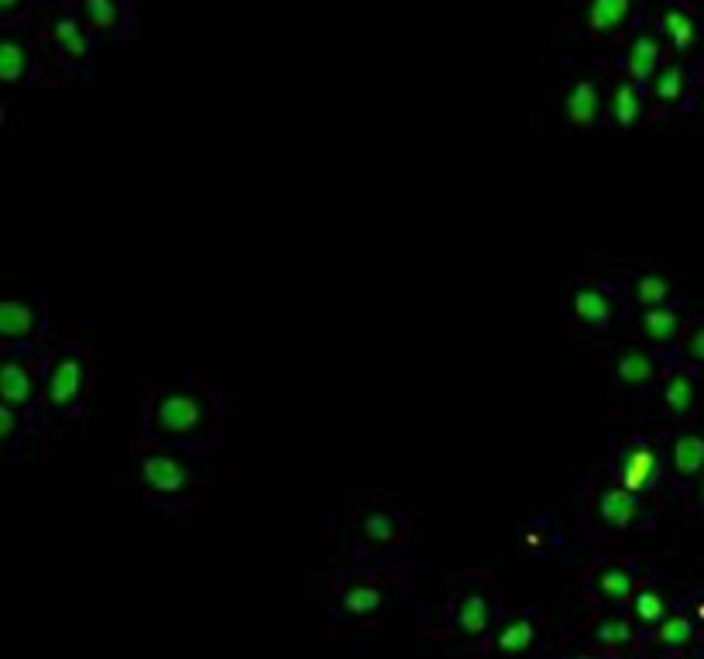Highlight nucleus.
Instances as JSON below:
<instances>
[{"mask_svg": "<svg viewBox=\"0 0 704 659\" xmlns=\"http://www.w3.org/2000/svg\"><path fill=\"white\" fill-rule=\"evenodd\" d=\"M653 374V361L640 351H629L619 358V378L625 381V385H643V381H650Z\"/></svg>", "mask_w": 704, "mask_h": 659, "instance_id": "4468645a", "label": "nucleus"}, {"mask_svg": "<svg viewBox=\"0 0 704 659\" xmlns=\"http://www.w3.org/2000/svg\"><path fill=\"white\" fill-rule=\"evenodd\" d=\"M598 587H602L609 598H625L632 591V577L625 570H605L598 577Z\"/></svg>", "mask_w": 704, "mask_h": 659, "instance_id": "393cba45", "label": "nucleus"}, {"mask_svg": "<svg viewBox=\"0 0 704 659\" xmlns=\"http://www.w3.org/2000/svg\"><path fill=\"white\" fill-rule=\"evenodd\" d=\"M666 405H671L674 412H687L691 409V402H694V389H691V381L684 378V374H677L671 385H666Z\"/></svg>", "mask_w": 704, "mask_h": 659, "instance_id": "4be33fe9", "label": "nucleus"}, {"mask_svg": "<svg viewBox=\"0 0 704 659\" xmlns=\"http://www.w3.org/2000/svg\"><path fill=\"white\" fill-rule=\"evenodd\" d=\"M31 395V378L21 364H4L0 368V399L8 405H21Z\"/></svg>", "mask_w": 704, "mask_h": 659, "instance_id": "423d86ee", "label": "nucleus"}, {"mask_svg": "<svg viewBox=\"0 0 704 659\" xmlns=\"http://www.w3.org/2000/svg\"><path fill=\"white\" fill-rule=\"evenodd\" d=\"M625 11H629V0H591L588 18L598 31H609L625 18Z\"/></svg>", "mask_w": 704, "mask_h": 659, "instance_id": "ddd939ff", "label": "nucleus"}, {"mask_svg": "<svg viewBox=\"0 0 704 659\" xmlns=\"http://www.w3.org/2000/svg\"><path fill=\"white\" fill-rule=\"evenodd\" d=\"M691 354H694L697 361H704V327L691 337Z\"/></svg>", "mask_w": 704, "mask_h": 659, "instance_id": "2f4dec72", "label": "nucleus"}, {"mask_svg": "<svg viewBox=\"0 0 704 659\" xmlns=\"http://www.w3.org/2000/svg\"><path fill=\"white\" fill-rule=\"evenodd\" d=\"M594 114H598V90L591 83H578L568 93V117L574 124H591Z\"/></svg>", "mask_w": 704, "mask_h": 659, "instance_id": "1a4fd4ad", "label": "nucleus"}, {"mask_svg": "<svg viewBox=\"0 0 704 659\" xmlns=\"http://www.w3.org/2000/svg\"><path fill=\"white\" fill-rule=\"evenodd\" d=\"M365 529H368V536H371V539H378V543L392 539V533H396L392 518H389V515H381V512H371V515L365 518Z\"/></svg>", "mask_w": 704, "mask_h": 659, "instance_id": "c85d7f7f", "label": "nucleus"}, {"mask_svg": "<svg viewBox=\"0 0 704 659\" xmlns=\"http://www.w3.org/2000/svg\"><path fill=\"white\" fill-rule=\"evenodd\" d=\"M656 55H660L656 42L650 39V34H640V39L632 42V49H629V73H632V80H650L653 65H656Z\"/></svg>", "mask_w": 704, "mask_h": 659, "instance_id": "6e6552de", "label": "nucleus"}, {"mask_svg": "<svg viewBox=\"0 0 704 659\" xmlns=\"http://www.w3.org/2000/svg\"><path fill=\"white\" fill-rule=\"evenodd\" d=\"M602 515H605V523L612 526H629L632 518H636V492H629V488H612L602 495Z\"/></svg>", "mask_w": 704, "mask_h": 659, "instance_id": "39448f33", "label": "nucleus"}, {"mask_svg": "<svg viewBox=\"0 0 704 659\" xmlns=\"http://www.w3.org/2000/svg\"><path fill=\"white\" fill-rule=\"evenodd\" d=\"M31 327H34V317L28 306H21V302L0 306V333L4 337H24V333H31Z\"/></svg>", "mask_w": 704, "mask_h": 659, "instance_id": "9b49d317", "label": "nucleus"}, {"mask_svg": "<svg viewBox=\"0 0 704 659\" xmlns=\"http://www.w3.org/2000/svg\"><path fill=\"white\" fill-rule=\"evenodd\" d=\"M80 385H83V368L76 358H65L55 371H52V381H49V399L55 405H69L76 395H80Z\"/></svg>", "mask_w": 704, "mask_h": 659, "instance_id": "20e7f679", "label": "nucleus"}, {"mask_svg": "<svg viewBox=\"0 0 704 659\" xmlns=\"http://www.w3.org/2000/svg\"><path fill=\"white\" fill-rule=\"evenodd\" d=\"M660 639L666 646H684L691 639V621L687 618H663L660 621Z\"/></svg>", "mask_w": 704, "mask_h": 659, "instance_id": "b1692460", "label": "nucleus"}, {"mask_svg": "<svg viewBox=\"0 0 704 659\" xmlns=\"http://www.w3.org/2000/svg\"><path fill=\"white\" fill-rule=\"evenodd\" d=\"M141 474H145L149 488H155L159 495H175L186 488V467L175 461V457H149L145 464H141Z\"/></svg>", "mask_w": 704, "mask_h": 659, "instance_id": "f257e3e1", "label": "nucleus"}, {"mask_svg": "<svg viewBox=\"0 0 704 659\" xmlns=\"http://www.w3.org/2000/svg\"><path fill=\"white\" fill-rule=\"evenodd\" d=\"M663 611H666V605H663V598H660V595L643 591V595L636 598V615H640L643 621H660V618H663Z\"/></svg>", "mask_w": 704, "mask_h": 659, "instance_id": "bb28decb", "label": "nucleus"}, {"mask_svg": "<svg viewBox=\"0 0 704 659\" xmlns=\"http://www.w3.org/2000/svg\"><path fill=\"white\" fill-rule=\"evenodd\" d=\"M200 420H203V409L190 395H169L159 405V423L169 433H190L193 426H200Z\"/></svg>", "mask_w": 704, "mask_h": 659, "instance_id": "f03ea898", "label": "nucleus"}, {"mask_svg": "<svg viewBox=\"0 0 704 659\" xmlns=\"http://www.w3.org/2000/svg\"><path fill=\"white\" fill-rule=\"evenodd\" d=\"M0 8H14V0H0Z\"/></svg>", "mask_w": 704, "mask_h": 659, "instance_id": "473e14b6", "label": "nucleus"}, {"mask_svg": "<svg viewBox=\"0 0 704 659\" xmlns=\"http://www.w3.org/2000/svg\"><path fill=\"white\" fill-rule=\"evenodd\" d=\"M574 313H578L584 323L598 327V323H605V320L612 317V306H609L605 292H598V289H581V292L574 296Z\"/></svg>", "mask_w": 704, "mask_h": 659, "instance_id": "0eeeda50", "label": "nucleus"}, {"mask_svg": "<svg viewBox=\"0 0 704 659\" xmlns=\"http://www.w3.org/2000/svg\"><path fill=\"white\" fill-rule=\"evenodd\" d=\"M643 330L650 340H671L677 333V317L666 306H650L643 317Z\"/></svg>", "mask_w": 704, "mask_h": 659, "instance_id": "f8f14e48", "label": "nucleus"}, {"mask_svg": "<svg viewBox=\"0 0 704 659\" xmlns=\"http://www.w3.org/2000/svg\"><path fill=\"white\" fill-rule=\"evenodd\" d=\"M663 24H666V31H671V39L677 42V49H687V45L694 42V21H691L687 14H681V11H666Z\"/></svg>", "mask_w": 704, "mask_h": 659, "instance_id": "412c9836", "label": "nucleus"}, {"mask_svg": "<svg viewBox=\"0 0 704 659\" xmlns=\"http://www.w3.org/2000/svg\"><path fill=\"white\" fill-rule=\"evenodd\" d=\"M457 621H461V629H465L468 636H481V632H484V626H488V605H484V598H478V595L465 598V605H461V615H457Z\"/></svg>", "mask_w": 704, "mask_h": 659, "instance_id": "dca6fc26", "label": "nucleus"}, {"mask_svg": "<svg viewBox=\"0 0 704 659\" xmlns=\"http://www.w3.org/2000/svg\"><path fill=\"white\" fill-rule=\"evenodd\" d=\"M666 292H671V286H666L660 275H643L640 279V286H636V296H640V302H646V306H660L663 299H666Z\"/></svg>", "mask_w": 704, "mask_h": 659, "instance_id": "5701e85b", "label": "nucleus"}, {"mask_svg": "<svg viewBox=\"0 0 704 659\" xmlns=\"http://www.w3.org/2000/svg\"><path fill=\"white\" fill-rule=\"evenodd\" d=\"M24 73V49L18 42H0V80L14 83Z\"/></svg>", "mask_w": 704, "mask_h": 659, "instance_id": "a211bd4d", "label": "nucleus"}, {"mask_svg": "<svg viewBox=\"0 0 704 659\" xmlns=\"http://www.w3.org/2000/svg\"><path fill=\"white\" fill-rule=\"evenodd\" d=\"M533 642V626L530 621H509V626L499 632V649L502 652H522Z\"/></svg>", "mask_w": 704, "mask_h": 659, "instance_id": "f3484780", "label": "nucleus"}, {"mask_svg": "<svg viewBox=\"0 0 704 659\" xmlns=\"http://www.w3.org/2000/svg\"><path fill=\"white\" fill-rule=\"evenodd\" d=\"M629 636H632V626H629V621H619V618H612V621H602V626H598V639H602L605 646L629 642Z\"/></svg>", "mask_w": 704, "mask_h": 659, "instance_id": "a878e982", "label": "nucleus"}, {"mask_svg": "<svg viewBox=\"0 0 704 659\" xmlns=\"http://www.w3.org/2000/svg\"><path fill=\"white\" fill-rule=\"evenodd\" d=\"M656 454L650 446H632L629 454H625V464H622V481H625V488L629 492H643L650 488V484L656 481Z\"/></svg>", "mask_w": 704, "mask_h": 659, "instance_id": "7ed1b4c3", "label": "nucleus"}, {"mask_svg": "<svg viewBox=\"0 0 704 659\" xmlns=\"http://www.w3.org/2000/svg\"><path fill=\"white\" fill-rule=\"evenodd\" d=\"M11 430H14V412L11 405H4L0 409V436H11Z\"/></svg>", "mask_w": 704, "mask_h": 659, "instance_id": "7c9ffc66", "label": "nucleus"}, {"mask_svg": "<svg viewBox=\"0 0 704 659\" xmlns=\"http://www.w3.org/2000/svg\"><path fill=\"white\" fill-rule=\"evenodd\" d=\"M656 96H660V100H674V96H681V69H677V65L663 69V73H660V80H656Z\"/></svg>", "mask_w": 704, "mask_h": 659, "instance_id": "cd10ccee", "label": "nucleus"}, {"mask_svg": "<svg viewBox=\"0 0 704 659\" xmlns=\"http://www.w3.org/2000/svg\"><path fill=\"white\" fill-rule=\"evenodd\" d=\"M381 605V595L375 591V587H350V591L344 595V608L350 615H368Z\"/></svg>", "mask_w": 704, "mask_h": 659, "instance_id": "aec40b11", "label": "nucleus"}, {"mask_svg": "<svg viewBox=\"0 0 704 659\" xmlns=\"http://www.w3.org/2000/svg\"><path fill=\"white\" fill-rule=\"evenodd\" d=\"M674 467L681 474H694L704 467V440L701 436H681L674 443Z\"/></svg>", "mask_w": 704, "mask_h": 659, "instance_id": "9d476101", "label": "nucleus"}, {"mask_svg": "<svg viewBox=\"0 0 704 659\" xmlns=\"http://www.w3.org/2000/svg\"><path fill=\"white\" fill-rule=\"evenodd\" d=\"M612 111H615V121L622 124V127H632L640 121V96H636V90H632L629 83H622L619 90H615V96H612Z\"/></svg>", "mask_w": 704, "mask_h": 659, "instance_id": "2eb2a0df", "label": "nucleus"}, {"mask_svg": "<svg viewBox=\"0 0 704 659\" xmlns=\"http://www.w3.org/2000/svg\"><path fill=\"white\" fill-rule=\"evenodd\" d=\"M86 11H90V18L100 24V28H108V24H114V18H118V8H114V0H86Z\"/></svg>", "mask_w": 704, "mask_h": 659, "instance_id": "c756f323", "label": "nucleus"}, {"mask_svg": "<svg viewBox=\"0 0 704 659\" xmlns=\"http://www.w3.org/2000/svg\"><path fill=\"white\" fill-rule=\"evenodd\" d=\"M55 39H59V45H62L69 55H83V52H86V39H83L80 24L69 21V18L55 21Z\"/></svg>", "mask_w": 704, "mask_h": 659, "instance_id": "6ab92c4d", "label": "nucleus"}]
</instances>
